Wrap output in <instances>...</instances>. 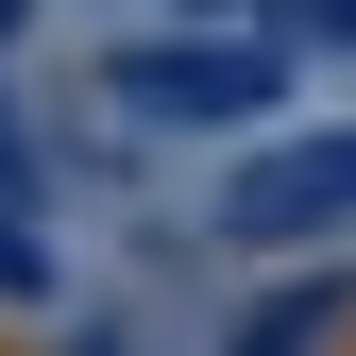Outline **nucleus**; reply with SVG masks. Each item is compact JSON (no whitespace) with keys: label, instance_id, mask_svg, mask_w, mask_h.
Segmentation results:
<instances>
[{"label":"nucleus","instance_id":"obj_1","mask_svg":"<svg viewBox=\"0 0 356 356\" xmlns=\"http://www.w3.org/2000/svg\"><path fill=\"white\" fill-rule=\"evenodd\" d=\"M272 51L254 34H153V51H119V102L136 119H272Z\"/></svg>","mask_w":356,"mask_h":356},{"label":"nucleus","instance_id":"obj_2","mask_svg":"<svg viewBox=\"0 0 356 356\" xmlns=\"http://www.w3.org/2000/svg\"><path fill=\"white\" fill-rule=\"evenodd\" d=\"M356 220V136H289L220 170V238H339Z\"/></svg>","mask_w":356,"mask_h":356},{"label":"nucleus","instance_id":"obj_3","mask_svg":"<svg viewBox=\"0 0 356 356\" xmlns=\"http://www.w3.org/2000/svg\"><path fill=\"white\" fill-rule=\"evenodd\" d=\"M238 356H339V272H305L289 305H254V323H238Z\"/></svg>","mask_w":356,"mask_h":356},{"label":"nucleus","instance_id":"obj_4","mask_svg":"<svg viewBox=\"0 0 356 356\" xmlns=\"http://www.w3.org/2000/svg\"><path fill=\"white\" fill-rule=\"evenodd\" d=\"M0 289H51V272H34V238H17V204H0Z\"/></svg>","mask_w":356,"mask_h":356},{"label":"nucleus","instance_id":"obj_5","mask_svg":"<svg viewBox=\"0 0 356 356\" xmlns=\"http://www.w3.org/2000/svg\"><path fill=\"white\" fill-rule=\"evenodd\" d=\"M289 17H305V34H339V51H356V0H289Z\"/></svg>","mask_w":356,"mask_h":356},{"label":"nucleus","instance_id":"obj_6","mask_svg":"<svg viewBox=\"0 0 356 356\" xmlns=\"http://www.w3.org/2000/svg\"><path fill=\"white\" fill-rule=\"evenodd\" d=\"M17 170H34V136H17V119H0V187H17Z\"/></svg>","mask_w":356,"mask_h":356},{"label":"nucleus","instance_id":"obj_7","mask_svg":"<svg viewBox=\"0 0 356 356\" xmlns=\"http://www.w3.org/2000/svg\"><path fill=\"white\" fill-rule=\"evenodd\" d=\"M0 34H17V0H0Z\"/></svg>","mask_w":356,"mask_h":356}]
</instances>
